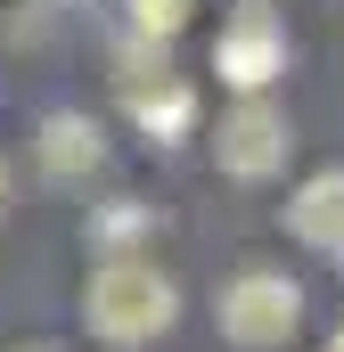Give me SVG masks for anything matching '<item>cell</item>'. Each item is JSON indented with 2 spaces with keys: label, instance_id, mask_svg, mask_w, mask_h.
<instances>
[{
  "label": "cell",
  "instance_id": "8fae6325",
  "mask_svg": "<svg viewBox=\"0 0 344 352\" xmlns=\"http://www.w3.org/2000/svg\"><path fill=\"white\" fill-rule=\"evenodd\" d=\"M17 352H50V344H17Z\"/></svg>",
  "mask_w": 344,
  "mask_h": 352
},
{
  "label": "cell",
  "instance_id": "9c48e42d",
  "mask_svg": "<svg viewBox=\"0 0 344 352\" xmlns=\"http://www.w3.org/2000/svg\"><path fill=\"white\" fill-rule=\"evenodd\" d=\"M328 352H344V328H336V336H328Z\"/></svg>",
  "mask_w": 344,
  "mask_h": 352
},
{
  "label": "cell",
  "instance_id": "3957f363",
  "mask_svg": "<svg viewBox=\"0 0 344 352\" xmlns=\"http://www.w3.org/2000/svg\"><path fill=\"white\" fill-rule=\"evenodd\" d=\"M287 148H295V123H287L270 98H238V107L222 115V131H213V164L230 180H270L287 164Z\"/></svg>",
  "mask_w": 344,
  "mask_h": 352
},
{
  "label": "cell",
  "instance_id": "52a82bcc",
  "mask_svg": "<svg viewBox=\"0 0 344 352\" xmlns=\"http://www.w3.org/2000/svg\"><path fill=\"white\" fill-rule=\"evenodd\" d=\"M131 123H140L148 140L189 131V123H197V90H189V82H148V90H131Z\"/></svg>",
  "mask_w": 344,
  "mask_h": 352
},
{
  "label": "cell",
  "instance_id": "7a4b0ae2",
  "mask_svg": "<svg viewBox=\"0 0 344 352\" xmlns=\"http://www.w3.org/2000/svg\"><path fill=\"white\" fill-rule=\"evenodd\" d=\"M295 320H303V287H295L287 270H238V278L222 287V336L246 344V352L287 344Z\"/></svg>",
  "mask_w": 344,
  "mask_h": 352
},
{
  "label": "cell",
  "instance_id": "5b68a950",
  "mask_svg": "<svg viewBox=\"0 0 344 352\" xmlns=\"http://www.w3.org/2000/svg\"><path fill=\"white\" fill-rule=\"evenodd\" d=\"M287 230H295L312 254H344V164L312 173L295 197H287Z\"/></svg>",
  "mask_w": 344,
  "mask_h": 352
},
{
  "label": "cell",
  "instance_id": "6da1fadb",
  "mask_svg": "<svg viewBox=\"0 0 344 352\" xmlns=\"http://www.w3.org/2000/svg\"><path fill=\"white\" fill-rule=\"evenodd\" d=\"M83 320H90V336H107V344H148V336H164L180 320V287L148 254H107L90 270V287H83Z\"/></svg>",
  "mask_w": 344,
  "mask_h": 352
},
{
  "label": "cell",
  "instance_id": "30bf717a",
  "mask_svg": "<svg viewBox=\"0 0 344 352\" xmlns=\"http://www.w3.org/2000/svg\"><path fill=\"white\" fill-rule=\"evenodd\" d=\"M0 197H8V164H0Z\"/></svg>",
  "mask_w": 344,
  "mask_h": 352
},
{
  "label": "cell",
  "instance_id": "277c9868",
  "mask_svg": "<svg viewBox=\"0 0 344 352\" xmlns=\"http://www.w3.org/2000/svg\"><path fill=\"white\" fill-rule=\"evenodd\" d=\"M213 74L238 90V98H262V90L287 74V25L270 8H238L213 41Z\"/></svg>",
  "mask_w": 344,
  "mask_h": 352
},
{
  "label": "cell",
  "instance_id": "8992f818",
  "mask_svg": "<svg viewBox=\"0 0 344 352\" xmlns=\"http://www.w3.org/2000/svg\"><path fill=\"white\" fill-rule=\"evenodd\" d=\"M33 156H41L50 180H83V173H98V156H107V131H98L90 115H41Z\"/></svg>",
  "mask_w": 344,
  "mask_h": 352
},
{
  "label": "cell",
  "instance_id": "ba28073f",
  "mask_svg": "<svg viewBox=\"0 0 344 352\" xmlns=\"http://www.w3.org/2000/svg\"><path fill=\"white\" fill-rule=\"evenodd\" d=\"M189 8H197V0H131V33H140V41H172V33L189 25Z\"/></svg>",
  "mask_w": 344,
  "mask_h": 352
}]
</instances>
